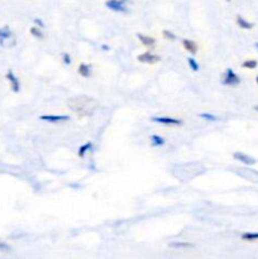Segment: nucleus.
Segmentation results:
<instances>
[{
  "mask_svg": "<svg viewBox=\"0 0 258 259\" xmlns=\"http://www.w3.org/2000/svg\"><path fill=\"white\" fill-rule=\"evenodd\" d=\"M68 105H70L71 110L77 114L78 116H88L93 115L98 103L89 96H77V98L71 99L68 101Z\"/></svg>",
  "mask_w": 258,
  "mask_h": 259,
  "instance_id": "f257e3e1",
  "label": "nucleus"
},
{
  "mask_svg": "<svg viewBox=\"0 0 258 259\" xmlns=\"http://www.w3.org/2000/svg\"><path fill=\"white\" fill-rule=\"evenodd\" d=\"M223 83L227 86H238L240 83V78L232 68H227L224 78H223Z\"/></svg>",
  "mask_w": 258,
  "mask_h": 259,
  "instance_id": "f03ea898",
  "label": "nucleus"
},
{
  "mask_svg": "<svg viewBox=\"0 0 258 259\" xmlns=\"http://www.w3.org/2000/svg\"><path fill=\"white\" fill-rule=\"evenodd\" d=\"M153 123L163 124V125H181L182 120L176 118H171V116H153L151 118Z\"/></svg>",
  "mask_w": 258,
  "mask_h": 259,
  "instance_id": "7ed1b4c3",
  "label": "nucleus"
},
{
  "mask_svg": "<svg viewBox=\"0 0 258 259\" xmlns=\"http://www.w3.org/2000/svg\"><path fill=\"white\" fill-rule=\"evenodd\" d=\"M126 0H108L105 3L106 8H109L113 12H119V13H125L126 7H125Z\"/></svg>",
  "mask_w": 258,
  "mask_h": 259,
  "instance_id": "20e7f679",
  "label": "nucleus"
},
{
  "mask_svg": "<svg viewBox=\"0 0 258 259\" xmlns=\"http://www.w3.org/2000/svg\"><path fill=\"white\" fill-rule=\"evenodd\" d=\"M137 60L142 63H148V65H154V63L159 62L161 61V57L158 55H152V53L146 52V53H142L137 57Z\"/></svg>",
  "mask_w": 258,
  "mask_h": 259,
  "instance_id": "39448f33",
  "label": "nucleus"
},
{
  "mask_svg": "<svg viewBox=\"0 0 258 259\" xmlns=\"http://www.w3.org/2000/svg\"><path fill=\"white\" fill-rule=\"evenodd\" d=\"M7 80L10 82V86H12V90L14 91V93H19L20 91V83H19V80H18L17 76L14 75V72H13L12 70H9L7 72Z\"/></svg>",
  "mask_w": 258,
  "mask_h": 259,
  "instance_id": "423d86ee",
  "label": "nucleus"
},
{
  "mask_svg": "<svg viewBox=\"0 0 258 259\" xmlns=\"http://www.w3.org/2000/svg\"><path fill=\"white\" fill-rule=\"evenodd\" d=\"M39 119L48 123H60V121H67L70 118L67 115H42L39 116Z\"/></svg>",
  "mask_w": 258,
  "mask_h": 259,
  "instance_id": "0eeeda50",
  "label": "nucleus"
},
{
  "mask_svg": "<svg viewBox=\"0 0 258 259\" xmlns=\"http://www.w3.org/2000/svg\"><path fill=\"white\" fill-rule=\"evenodd\" d=\"M233 157H234L237 161L243 162V163L248 164V166H249V164H254L255 163L254 158H252V157H249V156H247V154L242 153V152H235V153L233 154Z\"/></svg>",
  "mask_w": 258,
  "mask_h": 259,
  "instance_id": "6e6552de",
  "label": "nucleus"
},
{
  "mask_svg": "<svg viewBox=\"0 0 258 259\" xmlns=\"http://www.w3.org/2000/svg\"><path fill=\"white\" fill-rule=\"evenodd\" d=\"M182 45H184L185 50H186L187 52L191 53V55H196V53H197V50H199V47H197V45L194 42V40L184 39V40H182Z\"/></svg>",
  "mask_w": 258,
  "mask_h": 259,
  "instance_id": "1a4fd4ad",
  "label": "nucleus"
},
{
  "mask_svg": "<svg viewBox=\"0 0 258 259\" xmlns=\"http://www.w3.org/2000/svg\"><path fill=\"white\" fill-rule=\"evenodd\" d=\"M13 37V32L8 25H4V27L0 28V45L4 46V40L9 39V38Z\"/></svg>",
  "mask_w": 258,
  "mask_h": 259,
  "instance_id": "9d476101",
  "label": "nucleus"
},
{
  "mask_svg": "<svg viewBox=\"0 0 258 259\" xmlns=\"http://www.w3.org/2000/svg\"><path fill=\"white\" fill-rule=\"evenodd\" d=\"M137 37H138V39L141 40L142 45H144L146 47H153V46L156 45V39H154L153 37H148V35H144L142 34V33H138Z\"/></svg>",
  "mask_w": 258,
  "mask_h": 259,
  "instance_id": "9b49d317",
  "label": "nucleus"
},
{
  "mask_svg": "<svg viewBox=\"0 0 258 259\" xmlns=\"http://www.w3.org/2000/svg\"><path fill=\"white\" fill-rule=\"evenodd\" d=\"M78 73H80L82 77H90L91 66L86 65V63H81V65L78 66Z\"/></svg>",
  "mask_w": 258,
  "mask_h": 259,
  "instance_id": "f8f14e48",
  "label": "nucleus"
},
{
  "mask_svg": "<svg viewBox=\"0 0 258 259\" xmlns=\"http://www.w3.org/2000/svg\"><path fill=\"white\" fill-rule=\"evenodd\" d=\"M237 24L239 25L240 28H243V29H252L253 28V23H249L248 20H245L244 18L240 17V15L237 17Z\"/></svg>",
  "mask_w": 258,
  "mask_h": 259,
  "instance_id": "ddd939ff",
  "label": "nucleus"
},
{
  "mask_svg": "<svg viewBox=\"0 0 258 259\" xmlns=\"http://www.w3.org/2000/svg\"><path fill=\"white\" fill-rule=\"evenodd\" d=\"M164 143H166V142H164V139L162 138V137L156 136V134L151 137L152 147H162V146H164Z\"/></svg>",
  "mask_w": 258,
  "mask_h": 259,
  "instance_id": "4468645a",
  "label": "nucleus"
},
{
  "mask_svg": "<svg viewBox=\"0 0 258 259\" xmlns=\"http://www.w3.org/2000/svg\"><path fill=\"white\" fill-rule=\"evenodd\" d=\"M91 147H93V143H90V142H89V143H85L83 146H81L80 148H78V152H77L78 157H80V158H83L86 154V152L90 151Z\"/></svg>",
  "mask_w": 258,
  "mask_h": 259,
  "instance_id": "2eb2a0df",
  "label": "nucleus"
},
{
  "mask_svg": "<svg viewBox=\"0 0 258 259\" xmlns=\"http://www.w3.org/2000/svg\"><path fill=\"white\" fill-rule=\"evenodd\" d=\"M243 240H247V242H253V240H258V233H244L242 235Z\"/></svg>",
  "mask_w": 258,
  "mask_h": 259,
  "instance_id": "dca6fc26",
  "label": "nucleus"
},
{
  "mask_svg": "<svg viewBox=\"0 0 258 259\" xmlns=\"http://www.w3.org/2000/svg\"><path fill=\"white\" fill-rule=\"evenodd\" d=\"M257 65H258V62L255 60H247L242 63V67L250 68V70H253V68L257 67Z\"/></svg>",
  "mask_w": 258,
  "mask_h": 259,
  "instance_id": "f3484780",
  "label": "nucleus"
},
{
  "mask_svg": "<svg viewBox=\"0 0 258 259\" xmlns=\"http://www.w3.org/2000/svg\"><path fill=\"white\" fill-rule=\"evenodd\" d=\"M171 248H190L192 247L191 243H184V242H174L169 244Z\"/></svg>",
  "mask_w": 258,
  "mask_h": 259,
  "instance_id": "a211bd4d",
  "label": "nucleus"
},
{
  "mask_svg": "<svg viewBox=\"0 0 258 259\" xmlns=\"http://www.w3.org/2000/svg\"><path fill=\"white\" fill-rule=\"evenodd\" d=\"M187 62H189L190 67H191L192 71H195V72H197V71H199L200 66H199V63H197L196 61H195V58L189 57V58H187Z\"/></svg>",
  "mask_w": 258,
  "mask_h": 259,
  "instance_id": "6ab92c4d",
  "label": "nucleus"
},
{
  "mask_svg": "<svg viewBox=\"0 0 258 259\" xmlns=\"http://www.w3.org/2000/svg\"><path fill=\"white\" fill-rule=\"evenodd\" d=\"M30 34H32L33 37H35V38H39V39H42V38H43V33L40 32V29L38 27L30 28Z\"/></svg>",
  "mask_w": 258,
  "mask_h": 259,
  "instance_id": "aec40b11",
  "label": "nucleus"
},
{
  "mask_svg": "<svg viewBox=\"0 0 258 259\" xmlns=\"http://www.w3.org/2000/svg\"><path fill=\"white\" fill-rule=\"evenodd\" d=\"M200 118L202 119H206V120H211V121H217L219 120V118L215 115H212V114H207V113H202V114H199Z\"/></svg>",
  "mask_w": 258,
  "mask_h": 259,
  "instance_id": "412c9836",
  "label": "nucleus"
},
{
  "mask_svg": "<svg viewBox=\"0 0 258 259\" xmlns=\"http://www.w3.org/2000/svg\"><path fill=\"white\" fill-rule=\"evenodd\" d=\"M163 35L166 39H169V40L176 39V35H175L172 32H169V30H163Z\"/></svg>",
  "mask_w": 258,
  "mask_h": 259,
  "instance_id": "4be33fe9",
  "label": "nucleus"
},
{
  "mask_svg": "<svg viewBox=\"0 0 258 259\" xmlns=\"http://www.w3.org/2000/svg\"><path fill=\"white\" fill-rule=\"evenodd\" d=\"M62 57H63V62H65V65H70V63H71L70 55H68V53H63Z\"/></svg>",
  "mask_w": 258,
  "mask_h": 259,
  "instance_id": "5701e85b",
  "label": "nucleus"
},
{
  "mask_svg": "<svg viewBox=\"0 0 258 259\" xmlns=\"http://www.w3.org/2000/svg\"><path fill=\"white\" fill-rule=\"evenodd\" d=\"M34 23H35V24H38V25H39L40 28H43V27H45V24H43V22H42V20H40V19H34Z\"/></svg>",
  "mask_w": 258,
  "mask_h": 259,
  "instance_id": "b1692460",
  "label": "nucleus"
},
{
  "mask_svg": "<svg viewBox=\"0 0 258 259\" xmlns=\"http://www.w3.org/2000/svg\"><path fill=\"white\" fill-rule=\"evenodd\" d=\"M0 249H9V245H7L5 243L0 242Z\"/></svg>",
  "mask_w": 258,
  "mask_h": 259,
  "instance_id": "393cba45",
  "label": "nucleus"
},
{
  "mask_svg": "<svg viewBox=\"0 0 258 259\" xmlns=\"http://www.w3.org/2000/svg\"><path fill=\"white\" fill-rule=\"evenodd\" d=\"M103 50H104V51H108L109 47H108V46H106V45H104V46H103Z\"/></svg>",
  "mask_w": 258,
  "mask_h": 259,
  "instance_id": "a878e982",
  "label": "nucleus"
},
{
  "mask_svg": "<svg viewBox=\"0 0 258 259\" xmlns=\"http://www.w3.org/2000/svg\"><path fill=\"white\" fill-rule=\"evenodd\" d=\"M255 48H257V50H258V42L255 43Z\"/></svg>",
  "mask_w": 258,
  "mask_h": 259,
  "instance_id": "bb28decb",
  "label": "nucleus"
},
{
  "mask_svg": "<svg viewBox=\"0 0 258 259\" xmlns=\"http://www.w3.org/2000/svg\"><path fill=\"white\" fill-rule=\"evenodd\" d=\"M255 82L258 83V76H257V77H255Z\"/></svg>",
  "mask_w": 258,
  "mask_h": 259,
  "instance_id": "cd10ccee",
  "label": "nucleus"
},
{
  "mask_svg": "<svg viewBox=\"0 0 258 259\" xmlns=\"http://www.w3.org/2000/svg\"><path fill=\"white\" fill-rule=\"evenodd\" d=\"M255 110H258V106H255Z\"/></svg>",
  "mask_w": 258,
  "mask_h": 259,
  "instance_id": "c85d7f7f",
  "label": "nucleus"
},
{
  "mask_svg": "<svg viewBox=\"0 0 258 259\" xmlns=\"http://www.w3.org/2000/svg\"><path fill=\"white\" fill-rule=\"evenodd\" d=\"M227 2H230V0H227Z\"/></svg>",
  "mask_w": 258,
  "mask_h": 259,
  "instance_id": "c756f323",
  "label": "nucleus"
}]
</instances>
